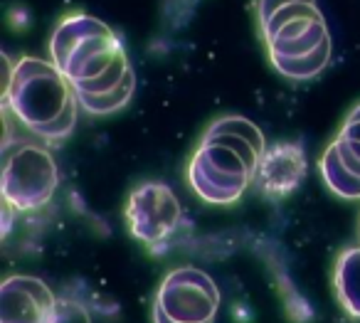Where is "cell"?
<instances>
[{
  "label": "cell",
  "instance_id": "cell-16",
  "mask_svg": "<svg viewBox=\"0 0 360 323\" xmlns=\"http://www.w3.org/2000/svg\"><path fill=\"white\" fill-rule=\"evenodd\" d=\"M45 323H91V316L84 303L75 298H57Z\"/></svg>",
  "mask_w": 360,
  "mask_h": 323
},
{
  "label": "cell",
  "instance_id": "cell-2",
  "mask_svg": "<svg viewBox=\"0 0 360 323\" xmlns=\"http://www.w3.org/2000/svg\"><path fill=\"white\" fill-rule=\"evenodd\" d=\"M52 65L70 80L75 91H91L104 75H109L126 50L116 32L99 18L72 13L62 18L50 40Z\"/></svg>",
  "mask_w": 360,
  "mask_h": 323
},
{
  "label": "cell",
  "instance_id": "cell-6",
  "mask_svg": "<svg viewBox=\"0 0 360 323\" xmlns=\"http://www.w3.org/2000/svg\"><path fill=\"white\" fill-rule=\"evenodd\" d=\"M259 27L269 50V60L276 57L294 60V57L311 55L330 40L323 13L316 3H294L281 8Z\"/></svg>",
  "mask_w": 360,
  "mask_h": 323
},
{
  "label": "cell",
  "instance_id": "cell-4",
  "mask_svg": "<svg viewBox=\"0 0 360 323\" xmlns=\"http://www.w3.org/2000/svg\"><path fill=\"white\" fill-rule=\"evenodd\" d=\"M60 170L47 148L30 141L3 144V200L15 210H35L52 200Z\"/></svg>",
  "mask_w": 360,
  "mask_h": 323
},
{
  "label": "cell",
  "instance_id": "cell-14",
  "mask_svg": "<svg viewBox=\"0 0 360 323\" xmlns=\"http://www.w3.org/2000/svg\"><path fill=\"white\" fill-rule=\"evenodd\" d=\"M335 148H338V156L343 160V165L360 178V104L355 106L348 114V119L340 126V134L335 136Z\"/></svg>",
  "mask_w": 360,
  "mask_h": 323
},
{
  "label": "cell",
  "instance_id": "cell-17",
  "mask_svg": "<svg viewBox=\"0 0 360 323\" xmlns=\"http://www.w3.org/2000/svg\"><path fill=\"white\" fill-rule=\"evenodd\" d=\"M294 3H316V0H259L257 3V15H259V25H264L274 13H279L281 8L294 6Z\"/></svg>",
  "mask_w": 360,
  "mask_h": 323
},
{
  "label": "cell",
  "instance_id": "cell-9",
  "mask_svg": "<svg viewBox=\"0 0 360 323\" xmlns=\"http://www.w3.org/2000/svg\"><path fill=\"white\" fill-rule=\"evenodd\" d=\"M57 296L42 279L15 274L0 284V323H45Z\"/></svg>",
  "mask_w": 360,
  "mask_h": 323
},
{
  "label": "cell",
  "instance_id": "cell-3",
  "mask_svg": "<svg viewBox=\"0 0 360 323\" xmlns=\"http://www.w3.org/2000/svg\"><path fill=\"white\" fill-rule=\"evenodd\" d=\"M259 153L235 134L205 131L188 165V178L198 198L210 205H232L255 180Z\"/></svg>",
  "mask_w": 360,
  "mask_h": 323
},
{
  "label": "cell",
  "instance_id": "cell-18",
  "mask_svg": "<svg viewBox=\"0 0 360 323\" xmlns=\"http://www.w3.org/2000/svg\"><path fill=\"white\" fill-rule=\"evenodd\" d=\"M13 205L8 200H3V234L11 232V224H13Z\"/></svg>",
  "mask_w": 360,
  "mask_h": 323
},
{
  "label": "cell",
  "instance_id": "cell-1",
  "mask_svg": "<svg viewBox=\"0 0 360 323\" xmlns=\"http://www.w3.org/2000/svg\"><path fill=\"white\" fill-rule=\"evenodd\" d=\"M3 106L32 134L45 141H62L77 124L79 99L70 80L52 62L22 57L15 62V77L3 96Z\"/></svg>",
  "mask_w": 360,
  "mask_h": 323
},
{
  "label": "cell",
  "instance_id": "cell-5",
  "mask_svg": "<svg viewBox=\"0 0 360 323\" xmlns=\"http://www.w3.org/2000/svg\"><path fill=\"white\" fill-rule=\"evenodd\" d=\"M220 289L198 267L173 269L160 281L153 303V323H215Z\"/></svg>",
  "mask_w": 360,
  "mask_h": 323
},
{
  "label": "cell",
  "instance_id": "cell-8",
  "mask_svg": "<svg viewBox=\"0 0 360 323\" xmlns=\"http://www.w3.org/2000/svg\"><path fill=\"white\" fill-rule=\"evenodd\" d=\"M306 173H309V163L299 144H274L266 146V151L259 156L252 185L264 198L281 200L304 183Z\"/></svg>",
  "mask_w": 360,
  "mask_h": 323
},
{
  "label": "cell",
  "instance_id": "cell-10",
  "mask_svg": "<svg viewBox=\"0 0 360 323\" xmlns=\"http://www.w3.org/2000/svg\"><path fill=\"white\" fill-rule=\"evenodd\" d=\"M333 289L345 313L360 318V247L340 252L333 272Z\"/></svg>",
  "mask_w": 360,
  "mask_h": 323
},
{
  "label": "cell",
  "instance_id": "cell-13",
  "mask_svg": "<svg viewBox=\"0 0 360 323\" xmlns=\"http://www.w3.org/2000/svg\"><path fill=\"white\" fill-rule=\"evenodd\" d=\"M330 62V40L323 42L316 52L311 55H304V57H294V60H284V57H276L271 60L274 70L279 75L289 77V80H311V77L321 75V72L328 67Z\"/></svg>",
  "mask_w": 360,
  "mask_h": 323
},
{
  "label": "cell",
  "instance_id": "cell-12",
  "mask_svg": "<svg viewBox=\"0 0 360 323\" xmlns=\"http://www.w3.org/2000/svg\"><path fill=\"white\" fill-rule=\"evenodd\" d=\"M134 89H136V75H134V67H131L126 80L121 82L116 89L106 91V94H82V91H77V99H79V106L84 111L104 116V114H114V111L124 109L131 101V96H134Z\"/></svg>",
  "mask_w": 360,
  "mask_h": 323
},
{
  "label": "cell",
  "instance_id": "cell-11",
  "mask_svg": "<svg viewBox=\"0 0 360 323\" xmlns=\"http://www.w3.org/2000/svg\"><path fill=\"white\" fill-rule=\"evenodd\" d=\"M319 170L323 175V183L328 185L330 193H335L338 198L345 200H360V178H355L343 165L335 144L326 146L323 156L319 160Z\"/></svg>",
  "mask_w": 360,
  "mask_h": 323
},
{
  "label": "cell",
  "instance_id": "cell-15",
  "mask_svg": "<svg viewBox=\"0 0 360 323\" xmlns=\"http://www.w3.org/2000/svg\"><path fill=\"white\" fill-rule=\"evenodd\" d=\"M207 131H215V134H235V136H242V139L250 141V144L255 146V151L259 156L266 151L264 134L259 131V126H255L250 119H245V116H222V119H217L215 124H212Z\"/></svg>",
  "mask_w": 360,
  "mask_h": 323
},
{
  "label": "cell",
  "instance_id": "cell-7",
  "mask_svg": "<svg viewBox=\"0 0 360 323\" xmlns=\"http://www.w3.org/2000/svg\"><path fill=\"white\" fill-rule=\"evenodd\" d=\"M183 210L180 200L165 183H143L129 195L126 222L136 239L148 244L150 252H160L170 234L178 229Z\"/></svg>",
  "mask_w": 360,
  "mask_h": 323
}]
</instances>
